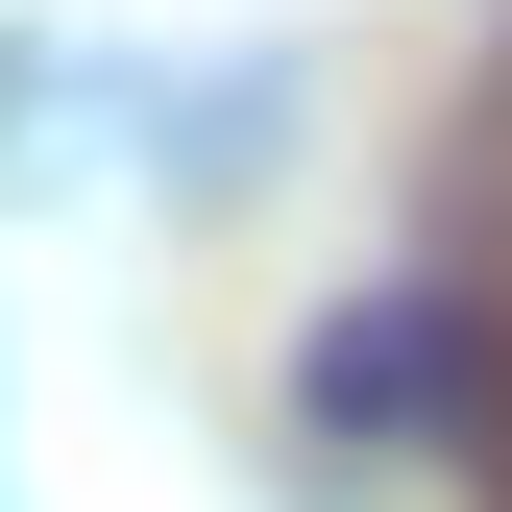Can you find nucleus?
Masks as SVG:
<instances>
[{
    "instance_id": "nucleus-1",
    "label": "nucleus",
    "mask_w": 512,
    "mask_h": 512,
    "mask_svg": "<svg viewBox=\"0 0 512 512\" xmlns=\"http://www.w3.org/2000/svg\"><path fill=\"white\" fill-rule=\"evenodd\" d=\"M317 391H342V415H439V391H464V317H342Z\"/></svg>"
}]
</instances>
